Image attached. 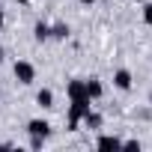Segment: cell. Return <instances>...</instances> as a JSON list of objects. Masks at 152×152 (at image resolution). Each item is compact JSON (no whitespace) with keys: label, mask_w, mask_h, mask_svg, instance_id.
Listing matches in <instances>:
<instances>
[{"label":"cell","mask_w":152,"mask_h":152,"mask_svg":"<svg viewBox=\"0 0 152 152\" xmlns=\"http://www.w3.org/2000/svg\"><path fill=\"white\" fill-rule=\"evenodd\" d=\"M84 81H87V96H90L93 102L104 96V84H102L99 78H84Z\"/></svg>","instance_id":"obj_6"},{"label":"cell","mask_w":152,"mask_h":152,"mask_svg":"<svg viewBox=\"0 0 152 152\" xmlns=\"http://www.w3.org/2000/svg\"><path fill=\"white\" fill-rule=\"evenodd\" d=\"M122 149H140V140H122Z\"/></svg>","instance_id":"obj_13"},{"label":"cell","mask_w":152,"mask_h":152,"mask_svg":"<svg viewBox=\"0 0 152 152\" xmlns=\"http://www.w3.org/2000/svg\"><path fill=\"white\" fill-rule=\"evenodd\" d=\"M93 107V102L90 99H81V102H69V119H66V125H69V131H78V125L84 122V113Z\"/></svg>","instance_id":"obj_1"},{"label":"cell","mask_w":152,"mask_h":152,"mask_svg":"<svg viewBox=\"0 0 152 152\" xmlns=\"http://www.w3.org/2000/svg\"><path fill=\"white\" fill-rule=\"evenodd\" d=\"M81 3H84V6H93V3H96V0H81Z\"/></svg>","instance_id":"obj_16"},{"label":"cell","mask_w":152,"mask_h":152,"mask_svg":"<svg viewBox=\"0 0 152 152\" xmlns=\"http://www.w3.org/2000/svg\"><path fill=\"white\" fill-rule=\"evenodd\" d=\"M0 63H3V45H0Z\"/></svg>","instance_id":"obj_17"},{"label":"cell","mask_w":152,"mask_h":152,"mask_svg":"<svg viewBox=\"0 0 152 152\" xmlns=\"http://www.w3.org/2000/svg\"><path fill=\"white\" fill-rule=\"evenodd\" d=\"M15 3H30V0H15Z\"/></svg>","instance_id":"obj_18"},{"label":"cell","mask_w":152,"mask_h":152,"mask_svg":"<svg viewBox=\"0 0 152 152\" xmlns=\"http://www.w3.org/2000/svg\"><path fill=\"white\" fill-rule=\"evenodd\" d=\"M131 81H134V78H131L128 69H116V72H113V87H116V90L128 93V90H131Z\"/></svg>","instance_id":"obj_5"},{"label":"cell","mask_w":152,"mask_h":152,"mask_svg":"<svg viewBox=\"0 0 152 152\" xmlns=\"http://www.w3.org/2000/svg\"><path fill=\"white\" fill-rule=\"evenodd\" d=\"M143 21H146V24H152V3H146V6H143Z\"/></svg>","instance_id":"obj_12"},{"label":"cell","mask_w":152,"mask_h":152,"mask_svg":"<svg viewBox=\"0 0 152 152\" xmlns=\"http://www.w3.org/2000/svg\"><path fill=\"white\" fill-rule=\"evenodd\" d=\"M66 96H69V102L90 99V96H87V81H84V78H75V81H69V84H66ZM90 102H93V99H90Z\"/></svg>","instance_id":"obj_3"},{"label":"cell","mask_w":152,"mask_h":152,"mask_svg":"<svg viewBox=\"0 0 152 152\" xmlns=\"http://www.w3.org/2000/svg\"><path fill=\"white\" fill-rule=\"evenodd\" d=\"M96 149H122V140L116 134H102L96 140Z\"/></svg>","instance_id":"obj_7"},{"label":"cell","mask_w":152,"mask_h":152,"mask_svg":"<svg viewBox=\"0 0 152 152\" xmlns=\"http://www.w3.org/2000/svg\"><path fill=\"white\" fill-rule=\"evenodd\" d=\"M36 104H39V107H45V110H48V107H54V93H51L48 87H45V90H39V93H36Z\"/></svg>","instance_id":"obj_9"},{"label":"cell","mask_w":152,"mask_h":152,"mask_svg":"<svg viewBox=\"0 0 152 152\" xmlns=\"http://www.w3.org/2000/svg\"><path fill=\"white\" fill-rule=\"evenodd\" d=\"M27 134H30V137H42V140H48V134H51L48 119H30V122H27Z\"/></svg>","instance_id":"obj_4"},{"label":"cell","mask_w":152,"mask_h":152,"mask_svg":"<svg viewBox=\"0 0 152 152\" xmlns=\"http://www.w3.org/2000/svg\"><path fill=\"white\" fill-rule=\"evenodd\" d=\"M42 143H45L42 137H30V149H42Z\"/></svg>","instance_id":"obj_14"},{"label":"cell","mask_w":152,"mask_h":152,"mask_svg":"<svg viewBox=\"0 0 152 152\" xmlns=\"http://www.w3.org/2000/svg\"><path fill=\"white\" fill-rule=\"evenodd\" d=\"M12 75H15V81H18V84L30 87V84L36 81V66H33V63H27V60H18V63L12 66Z\"/></svg>","instance_id":"obj_2"},{"label":"cell","mask_w":152,"mask_h":152,"mask_svg":"<svg viewBox=\"0 0 152 152\" xmlns=\"http://www.w3.org/2000/svg\"><path fill=\"white\" fill-rule=\"evenodd\" d=\"M3 21H6V15H3V9H0V27H3Z\"/></svg>","instance_id":"obj_15"},{"label":"cell","mask_w":152,"mask_h":152,"mask_svg":"<svg viewBox=\"0 0 152 152\" xmlns=\"http://www.w3.org/2000/svg\"><path fill=\"white\" fill-rule=\"evenodd\" d=\"M51 39H69V24H51Z\"/></svg>","instance_id":"obj_11"},{"label":"cell","mask_w":152,"mask_h":152,"mask_svg":"<svg viewBox=\"0 0 152 152\" xmlns=\"http://www.w3.org/2000/svg\"><path fill=\"white\" fill-rule=\"evenodd\" d=\"M33 39H36V42H45V39H51V24H45V21H36V27H33Z\"/></svg>","instance_id":"obj_8"},{"label":"cell","mask_w":152,"mask_h":152,"mask_svg":"<svg viewBox=\"0 0 152 152\" xmlns=\"http://www.w3.org/2000/svg\"><path fill=\"white\" fill-rule=\"evenodd\" d=\"M84 122H87V128H102V113H96L93 107L84 113Z\"/></svg>","instance_id":"obj_10"}]
</instances>
